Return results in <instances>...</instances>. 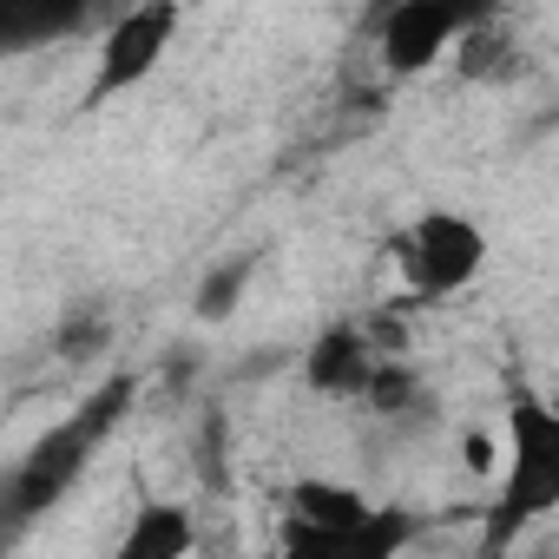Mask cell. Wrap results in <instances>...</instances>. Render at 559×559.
<instances>
[{"instance_id": "obj_1", "label": "cell", "mask_w": 559, "mask_h": 559, "mask_svg": "<svg viewBox=\"0 0 559 559\" xmlns=\"http://www.w3.org/2000/svg\"><path fill=\"white\" fill-rule=\"evenodd\" d=\"M546 513H559V395H513L507 402V474L487 507V552L513 546Z\"/></svg>"}, {"instance_id": "obj_2", "label": "cell", "mask_w": 559, "mask_h": 559, "mask_svg": "<svg viewBox=\"0 0 559 559\" xmlns=\"http://www.w3.org/2000/svg\"><path fill=\"white\" fill-rule=\"evenodd\" d=\"M132 395H139V382H132V376H112L106 389H93L60 428H47V435L21 454V467H14V480H8V520H14V526H27V520L47 513L53 500H67V487L86 474L93 448L126 421Z\"/></svg>"}, {"instance_id": "obj_3", "label": "cell", "mask_w": 559, "mask_h": 559, "mask_svg": "<svg viewBox=\"0 0 559 559\" xmlns=\"http://www.w3.org/2000/svg\"><path fill=\"white\" fill-rule=\"evenodd\" d=\"M408 539H415V520L395 513V507H369L356 487L304 480L290 493V526H284L290 552H317V559H389Z\"/></svg>"}, {"instance_id": "obj_4", "label": "cell", "mask_w": 559, "mask_h": 559, "mask_svg": "<svg viewBox=\"0 0 559 559\" xmlns=\"http://www.w3.org/2000/svg\"><path fill=\"white\" fill-rule=\"evenodd\" d=\"M487 263V230L461 211H421L402 237H395V270L402 290L415 304H448L461 297Z\"/></svg>"}, {"instance_id": "obj_5", "label": "cell", "mask_w": 559, "mask_h": 559, "mask_svg": "<svg viewBox=\"0 0 559 559\" xmlns=\"http://www.w3.org/2000/svg\"><path fill=\"white\" fill-rule=\"evenodd\" d=\"M178 40V0H139L126 8L112 27H106V47H99V73H93V99H112L126 86H139L165 47Z\"/></svg>"}, {"instance_id": "obj_6", "label": "cell", "mask_w": 559, "mask_h": 559, "mask_svg": "<svg viewBox=\"0 0 559 559\" xmlns=\"http://www.w3.org/2000/svg\"><path fill=\"white\" fill-rule=\"evenodd\" d=\"M461 34H467V21H461L454 0H395V8H382V27H376L382 67H389L395 80L428 73Z\"/></svg>"}, {"instance_id": "obj_7", "label": "cell", "mask_w": 559, "mask_h": 559, "mask_svg": "<svg viewBox=\"0 0 559 559\" xmlns=\"http://www.w3.org/2000/svg\"><path fill=\"white\" fill-rule=\"evenodd\" d=\"M376 369H382L376 336H369V330H349V323L330 330V336L310 349V382H317L323 395H369Z\"/></svg>"}, {"instance_id": "obj_8", "label": "cell", "mask_w": 559, "mask_h": 559, "mask_svg": "<svg viewBox=\"0 0 559 559\" xmlns=\"http://www.w3.org/2000/svg\"><path fill=\"white\" fill-rule=\"evenodd\" d=\"M99 8L106 0H0V40H8L14 53H27V47H47V40L73 34Z\"/></svg>"}, {"instance_id": "obj_9", "label": "cell", "mask_w": 559, "mask_h": 559, "mask_svg": "<svg viewBox=\"0 0 559 559\" xmlns=\"http://www.w3.org/2000/svg\"><path fill=\"white\" fill-rule=\"evenodd\" d=\"M191 520L178 507H139L132 526L119 533V559H185L191 552Z\"/></svg>"}, {"instance_id": "obj_10", "label": "cell", "mask_w": 559, "mask_h": 559, "mask_svg": "<svg viewBox=\"0 0 559 559\" xmlns=\"http://www.w3.org/2000/svg\"><path fill=\"white\" fill-rule=\"evenodd\" d=\"M250 270H257V257H230V263H217V270L204 276V284H198V317H204V323H224V317L237 310Z\"/></svg>"}, {"instance_id": "obj_11", "label": "cell", "mask_w": 559, "mask_h": 559, "mask_svg": "<svg viewBox=\"0 0 559 559\" xmlns=\"http://www.w3.org/2000/svg\"><path fill=\"white\" fill-rule=\"evenodd\" d=\"M461 40H467V47H461V73H467V80H493V73L507 67V47H500V34H487V21L467 27Z\"/></svg>"}, {"instance_id": "obj_12", "label": "cell", "mask_w": 559, "mask_h": 559, "mask_svg": "<svg viewBox=\"0 0 559 559\" xmlns=\"http://www.w3.org/2000/svg\"><path fill=\"white\" fill-rule=\"evenodd\" d=\"M106 336H112L106 317H93V323H67V330H60V356H67V362H86L93 349H106Z\"/></svg>"}, {"instance_id": "obj_13", "label": "cell", "mask_w": 559, "mask_h": 559, "mask_svg": "<svg viewBox=\"0 0 559 559\" xmlns=\"http://www.w3.org/2000/svg\"><path fill=\"white\" fill-rule=\"evenodd\" d=\"M454 8H461V21H467V27H480V21L500 8V0H454Z\"/></svg>"}, {"instance_id": "obj_14", "label": "cell", "mask_w": 559, "mask_h": 559, "mask_svg": "<svg viewBox=\"0 0 559 559\" xmlns=\"http://www.w3.org/2000/svg\"><path fill=\"white\" fill-rule=\"evenodd\" d=\"M382 8H395V0H376V14H382Z\"/></svg>"}]
</instances>
